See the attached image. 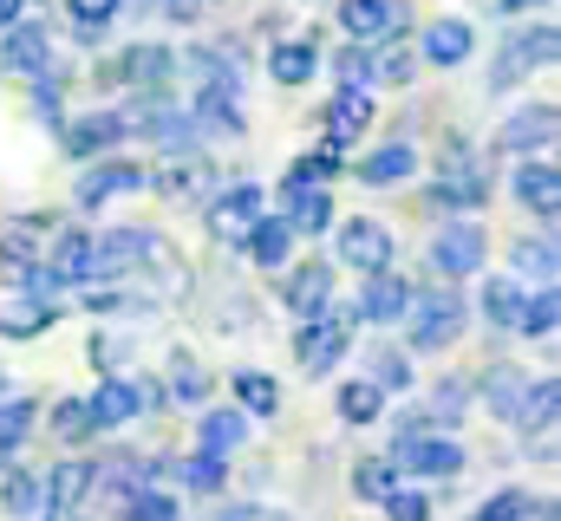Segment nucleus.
Here are the masks:
<instances>
[{
	"mask_svg": "<svg viewBox=\"0 0 561 521\" xmlns=\"http://www.w3.org/2000/svg\"><path fill=\"white\" fill-rule=\"evenodd\" d=\"M503 13H536V7H549V0H496Z\"/></svg>",
	"mask_w": 561,
	"mask_h": 521,
	"instance_id": "4d7b16f0",
	"label": "nucleus"
},
{
	"mask_svg": "<svg viewBox=\"0 0 561 521\" xmlns=\"http://www.w3.org/2000/svg\"><path fill=\"white\" fill-rule=\"evenodd\" d=\"M366 379H373L379 391H405V385H412V366H405V352H399V346H379V352L366 359Z\"/></svg>",
	"mask_w": 561,
	"mask_h": 521,
	"instance_id": "a18cd8bd",
	"label": "nucleus"
},
{
	"mask_svg": "<svg viewBox=\"0 0 561 521\" xmlns=\"http://www.w3.org/2000/svg\"><path fill=\"white\" fill-rule=\"evenodd\" d=\"M85 404H92V424H99V437H105V430H125V424H131V417L144 410V404H138V385H131V379H105V385L92 391Z\"/></svg>",
	"mask_w": 561,
	"mask_h": 521,
	"instance_id": "393cba45",
	"label": "nucleus"
},
{
	"mask_svg": "<svg viewBox=\"0 0 561 521\" xmlns=\"http://www.w3.org/2000/svg\"><path fill=\"white\" fill-rule=\"evenodd\" d=\"M118 516H125V521H183V509H176V496H170V489L144 483V489L125 502V509H118Z\"/></svg>",
	"mask_w": 561,
	"mask_h": 521,
	"instance_id": "37998d69",
	"label": "nucleus"
},
{
	"mask_svg": "<svg viewBox=\"0 0 561 521\" xmlns=\"http://www.w3.org/2000/svg\"><path fill=\"white\" fill-rule=\"evenodd\" d=\"M516 326H523L529 339H549V333L561 326V300H556V287L529 293V300H523V320H516Z\"/></svg>",
	"mask_w": 561,
	"mask_h": 521,
	"instance_id": "c03bdc74",
	"label": "nucleus"
},
{
	"mask_svg": "<svg viewBox=\"0 0 561 521\" xmlns=\"http://www.w3.org/2000/svg\"><path fill=\"white\" fill-rule=\"evenodd\" d=\"M510 260H516V274H529V280H556V242L549 235H516V248H510Z\"/></svg>",
	"mask_w": 561,
	"mask_h": 521,
	"instance_id": "79ce46f5",
	"label": "nucleus"
},
{
	"mask_svg": "<svg viewBox=\"0 0 561 521\" xmlns=\"http://www.w3.org/2000/svg\"><path fill=\"white\" fill-rule=\"evenodd\" d=\"M333 404H340V417H346V424H379V410H386V391L373 385V379H346Z\"/></svg>",
	"mask_w": 561,
	"mask_h": 521,
	"instance_id": "4c0bfd02",
	"label": "nucleus"
},
{
	"mask_svg": "<svg viewBox=\"0 0 561 521\" xmlns=\"http://www.w3.org/2000/svg\"><path fill=\"white\" fill-rule=\"evenodd\" d=\"M59 130H66V157H99V150L131 137V118H125V105H105V112H92L79 125H59Z\"/></svg>",
	"mask_w": 561,
	"mask_h": 521,
	"instance_id": "a211bd4d",
	"label": "nucleus"
},
{
	"mask_svg": "<svg viewBox=\"0 0 561 521\" xmlns=\"http://www.w3.org/2000/svg\"><path fill=\"white\" fill-rule=\"evenodd\" d=\"M523 509H529V496H523V489H496V496H490L470 521H523Z\"/></svg>",
	"mask_w": 561,
	"mask_h": 521,
	"instance_id": "8fccbe9b",
	"label": "nucleus"
},
{
	"mask_svg": "<svg viewBox=\"0 0 561 521\" xmlns=\"http://www.w3.org/2000/svg\"><path fill=\"white\" fill-rule=\"evenodd\" d=\"M320 72V46L313 39H280L275 53H268V79L275 85H307Z\"/></svg>",
	"mask_w": 561,
	"mask_h": 521,
	"instance_id": "2f4dec72",
	"label": "nucleus"
},
{
	"mask_svg": "<svg viewBox=\"0 0 561 521\" xmlns=\"http://www.w3.org/2000/svg\"><path fill=\"white\" fill-rule=\"evenodd\" d=\"M333 260H346L353 274H379V267H392V229L373 222V216L340 222V235H333Z\"/></svg>",
	"mask_w": 561,
	"mask_h": 521,
	"instance_id": "0eeeda50",
	"label": "nucleus"
},
{
	"mask_svg": "<svg viewBox=\"0 0 561 521\" xmlns=\"http://www.w3.org/2000/svg\"><path fill=\"white\" fill-rule=\"evenodd\" d=\"M242 248H249V260H255V267H287V255H294V229H287L275 209H268V216L242 235Z\"/></svg>",
	"mask_w": 561,
	"mask_h": 521,
	"instance_id": "cd10ccee",
	"label": "nucleus"
},
{
	"mask_svg": "<svg viewBox=\"0 0 561 521\" xmlns=\"http://www.w3.org/2000/svg\"><path fill=\"white\" fill-rule=\"evenodd\" d=\"M176 53L170 46H125L118 59H105L99 66V85H138V92H157V85H170L176 79Z\"/></svg>",
	"mask_w": 561,
	"mask_h": 521,
	"instance_id": "423d86ee",
	"label": "nucleus"
},
{
	"mask_svg": "<svg viewBox=\"0 0 561 521\" xmlns=\"http://www.w3.org/2000/svg\"><path fill=\"white\" fill-rule=\"evenodd\" d=\"M399 470H412V476H457L463 470V443L457 437H444V430H405L399 437Z\"/></svg>",
	"mask_w": 561,
	"mask_h": 521,
	"instance_id": "9b49d317",
	"label": "nucleus"
},
{
	"mask_svg": "<svg viewBox=\"0 0 561 521\" xmlns=\"http://www.w3.org/2000/svg\"><path fill=\"white\" fill-rule=\"evenodd\" d=\"M0 509L13 521H39V470H0Z\"/></svg>",
	"mask_w": 561,
	"mask_h": 521,
	"instance_id": "f704fd0d",
	"label": "nucleus"
},
{
	"mask_svg": "<svg viewBox=\"0 0 561 521\" xmlns=\"http://www.w3.org/2000/svg\"><path fill=\"white\" fill-rule=\"evenodd\" d=\"M287 176H300V183H333L340 176V143H320V150H307Z\"/></svg>",
	"mask_w": 561,
	"mask_h": 521,
	"instance_id": "de8ad7c7",
	"label": "nucleus"
},
{
	"mask_svg": "<svg viewBox=\"0 0 561 521\" xmlns=\"http://www.w3.org/2000/svg\"><path fill=\"white\" fill-rule=\"evenodd\" d=\"M366 287H359V306H353V320H366V326H399L405 320V306H412V280H399L392 267H379V274H359Z\"/></svg>",
	"mask_w": 561,
	"mask_h": 521,
	"instance_id": "ddd939ff",
	"label": "nucleus"
},
{
	"mask_svg": "<svg viewBox=\"0 0 561 521\" xmlns=\"http://www.w3.org/2000/svg\"><path fill=\"white\" fill-rule=\"evenodd\" d=\"M412 79H419V46H405L399 33L373 39V85H412Z\"/></svg>",
	"mask_w": 561,
	"mask_h": 521,
	"instance_id": "c756f323",
	"label": "nucleus"
},
{
	"mask_svg": "<svg viewBox=\"0 0 561 521\" xmlns=\"http://www.w3.org/2000/svg\"><path fill=\"white\" fill-rule=\"evenodd\" d=\"M346 346H353V306L346 313H313V320H300V333H294V359H300V372L307 379H327L340 359H346Z\"/></svg>",
	"mask_w": 561,
	"mask_h": 521,
	"instance_id": "f03ea898",
	"label": "nucleus"
},
{
	"mask_svg": "<svg viewBox=\"0 0 561 521\" xmlns=\"http://www.w3.org/2000/svg\"><path fill=\"white\" fill-rule=\"evenodd\" d=\"M190 72H196L203 85L242 92V59H236V46H190Z\"/></svg>",
	"mask_w": 561,
	"mask_h": 521,
	"instance_id": "72a5a7b5",
	"label": "nucleus"
},
{
	"mask_svg": "<svg viewBox=\"0 0 561 521\" xmlns=\"http://www.w3.org/2000/svg\"><path fill=\"white\" fill-rule=\"evenodd\" d=\"M399 489V463L392 456H366V463H353V496L359 502H386Z\"/></svg>",
	"mask_w": 561,
	"mask_h": 521,
	"instance_id": "e433bc0d",
	"label": "nucleus"
},
{
	"mask_svg": "<svg viewBox=\"0 0 561 521\" xmlns=\"http://www.w3.org/2000/svg\"><path fill=\"white\" fill-rule=\"evenodd\" d=\"M242 437H249V410H203L196 417V450L229 456V450H242Z\"/></svg>",
	"mask_w": 561,
	"mask_h": 521,
	"instance_id": "7c9ffc66",
	"label": "nucleus"
},
{
	"mask_svg": "<svg viewBox=\"0 0 561 521\" xmlns=\"http://www.w3.org/2000/svg\"><path fill=\"white\" fill-rule=\"evenodd\" d=\"M262 216H268L262 183H229V189H216L209 209H203V222H209V235H216L222 248H242V235H249Z\"/></svg>",
	"mask_w": 561,
	"mask_h": 521,
	"instance_id": "7ed1b4c3",
	"label": "nucleus"
},
{
	"mask_svg": "<svg viewBox=\"0 0 561 521\" xmlns=\"http://www.w3.org/2000/svg\"><path fill=\"white\" fill-rule=\"evenodd\" d=\"M386 516H392V521H431V496H424V489H405V483H399V489L386 496Z\"/></svg>",
	"mask_w": 561,
	"mask_h": 521,
	"instance_id": "09e8293b",
	"label": "nucleus"
},
{
	"mask_svg": "<svg viewBox=\"0 0 561 521\" xmlns=\"http://www.w3.org/2000/svg\"><path fill=\"white\" fill-rule=\"evenodd\" d=\"M170 366H176V397H183V404H203V397H209V385H203V366H196L190 352H176Z\"/></svg>",
	"mask_w": 561,
	"mask_h": 521,
	"instance_id": "3c124183",
	"label": "nucleus"
},
{
	"mask_svg": "<svg viewBox=\"0 0 561 521\" xmlns=\"http://www.w3.org/2000/svg\"><path fill=\"white\" fill-rule=\"evenodd\" d=\"M556 46H561V33L542 20V26H523V33H510L503 39V59L490 66V85L496 92H510L523 72H536V66H556Z\"/></svg>",
	"mask_w": 561,
	"mask_h": 521,
	"instance_id": "20e7f679",
	"label": "nucleus"
},
{
	"mask_svg": "<svg viewBox=\"0 0 561 521\" xmlns=\"http://www.w3.org/2000/svg\"><path fill=\"white\" fill-rule=\"evenodd\" d=\"M0 72H13V79H46V72H53V39H46V26H26V20L0 26Z\"/></svg>",
	"mask_w": 561,
	"mask_h": 521,
	"instance_id": "f8f14e48",
	"label": "nucleus"
},
{
	"mask_svg": "<svg viewBox=\"0 0 561 521\" xmlns=\"http://www.w3.org/2000/svg\"><path fill=\"white\" fill-rule=\"evenodd\" d=\"M556 130H561V118H556V105H516L503 125H496V150L503 157H536V150H549L556 143Z\"/></svg>",
	"mask_w": 561,
	"mask_h": 521,
	"instance_id": "1a4fd4ad",
	"label": "nucleus"
},
{
	"mask_svg": "<svg viewBox=\"0 0 561 521\" xmlns=\"http://www.w3.org/2000/svg\"><path fill=\"white\" fill-rule=\"evenodd\" d=\"M477 53V26L470 20H431L419 39V59H431V66H463Z\"/></svg>",
	"mask_w": 561,
	"mask_h": 521,
	"instance_id": "5701e85b",
	"label": "nucleus"
},
{
	"mask_svg": "<svg viewBox=\"0 0 561 521\" xmlns=\"http://www.w3.org/2000/svg\"><path fill=\"white\" fill-rule=\"evenodd\" d=\"M209 521H262V509H216Z\"/></svg>",
	"mask_w": 561,
	"mask_h": 521,
	"instance_id": "6e6d98bb",
	"label": "nucleus"
},
{
	"mask_svg": "<svg viewBox=\"0 0 561 521\" xmlns=\"http://www.w3.org/2000/svg\"><path fill=\"white\" fill-rule=\"evenodd\" d=\"M280 222L294 229V242H320V235L333 229V196H327V183L287 176V189H280Z\"/></svg>",
	"mask_w": 561,
	"mask_h": 521,
	"instance_id": "6e6552de",
	"label": "nucleus"
},
{
	"mask_svg": "<svg viewBox=\"0 0 561 521\" xmlns=\"http://www.w3.org/2000/svg\"><path fill=\"white\" fill-rule=\"evenodd\" d=\"M53 437H59V443H92V437H99L92 404H85V397H59V404H53Z\"/></svg>",
	"mask_w": 561,
	"mask_h": 521,
	"instance_id": "58836bf2",
	"label": "nucleus"
},
{
	"mask_svg": "<svg viewBox=\"0 0 561 521\" xmlns=\"http://www.w3.org/2000/svg\"><path fill=\"white\" fill-rule=\"evenodd\" d=\"M523 274H490L483 280V293H477V313L490 320V326H516L523 320Z\"/></svg>",
	"mask_w": 561,
	"mask_h": 521,
	"instance_id": "a878e982",
	"label": "nucleus"
},
{
	"mask_svg": "<svg viewBox=\"0 0 561 521\" xmlns=\"http://www.w3.org/2000/svg\"><path fill=\"white\" fill-rule=\"evenodd\" d=\"M33 424H39V404H33V397H7V404H0V456L20 450V443L33 437Z\"/></svg>",
	"mask_w": 561,
	"mask_h": 521,
	"instance_id": "a19ab883",
	"label": "nucleus"
},
{
	"mask_svg": "<svg viewBox=\"0 0 561 521\" xmlns=\"http://www.w3.org/2000/svg\"><path fill=\"white\" fill-rule=\"evenodd\" d=\"M280 300H287V313H300V320L327 313V306H333V260H300V267L280 280Z\"/></svg>",
	"mask_w": 561,
	"mask_h": 521,
	"instance_id": "dca6fc26",
	"label": "nucleus"
},
{
	"mask_svg": "<svg viewBox=\"0 0 561 521\" xmlns=\"http://www.w3.org/2000/svg\"><path fill=\"white\" fill-rule=\"evenodd\" d=\"M419 170V150L412 143H379L373 157H359V183L366 189H386V183H405Z\"/></svg>",
	"mask_w": 561,
	"mask_h": 521,
	"instance_id": "bb28decb",
	"label": "nucleus"
},
{
	"mask_svg": "<svg viewBox=\"0 0 561 521\" xmlns=\"http://www.w3.org/2000/svg\"><path fill=\"white\" fill-rule=\"evenodd\" d=\"M170 20H203V0H157Z\"/></svg>",
	"mask_w": 561,
	"mask_h": 521,
	"instance_id": "5fc2aeb1",
	"label": "nucleus"
},
{
	"mask_svg": "<svg viewBox=\"0 0 561 521\" xmlns=\"http://www.w3.org/2000/svg\"><path fill=\"white\" fill-rule=\"evenodd\" d=\"M92 496V463H53L46 476H39V521H53V516H72L79 502Z\"/></svg>",
	"mask_w": 561,
	"mask_h": 521,
	"instance_id": "2eb2a0df",
	"label": "nucleus"
},
{
	"mask_svg": "<svg viewBox=\"0 0 561 521\" xmlns=\"http://www.w3.org/2000/svg\"><path fill=\"white\" fill-rule=\"evenodd\" d=\"M333 79H340V85H373V46H366V39L340 46V53H333Z\"/></svg>",
	"mask_w": 561,
	"mask_h": 521,
	"instance_id": "49530a36",
	"label": "nucleus"
},
{
	"mask_svg": "<svg viewBox=\"0 0 561 521\" xmlns=\"http://www.w3.org/2000/svg\"><path fill=\"white\" fill-rule=\"evenodd\" d=\"M405 0H340V26L353 33V39H392V33H405Z\"/></svg>",
	"mask_w": 561,
	"mask_h": 521,
	"instance_id": "f3484780",
	"label": "nucleus"
},
{
	"mask_svg": "<svg viewBox=\"0 0 561 521\" xmlns=\"http://www.w3.org/2000/svg\"><path fill=\"white\" fill-rule=\"evenodd\" d=\"M170 470H176L196 496H222V489H229V463H222L216 450H196V456H183V463H170Z\"/></svg>",
	"mask_w": 561,
	"mask_h": 521,
	"instance_id": "c9c22d12",
	"label": "nucleus"
},
{
	"mask_svg": "<svg viewBox=\"0 0 561 521\" xmlns=\"http://www.w3.org/2000/svg\"><path fill=\"white\" fill-rule=\"evenodd\" d=\"M483 260H490V235H483V222H477V216H457V222H444V229H437V242H431V267H437L444 280L477 274Z\"/></svg>",
	"mask_w": 561,
	"mask_h": 521,
	"instance_id": "39448f33",
	"label": "nucleus"
},
{
	"mask_svg": "<svg viewBox=\"0 0 561 521\" xmlns=\"http://www.w3.org/2000/svg\"><path fill=\"white\" fill-rule=\"evenodd\" d=\"M46 242H53V216H7V222H0V267H7V274L39 267Z\"/></svg>",
	"mask_w": 561,
	"mask_h": 521,
	"instance_id": "4468645a",
	"label": "nucleus"
},
{
	"mask_svg": "<svg viewBox=\"0 0 561 521\" xmlns=\"http://www.w3.org/2000/svg\"><path fill=\"white\" fill-rule=\"evenodd\" d=\"M33 112H39V125H66V99H59V85H33Z\"/></svg>",
	"mask_w": 561,
	"mask_h": 521,
	"instance_id": "864d4df0",
	"label": "nucleus"
},
{
	"mask_svg": "<svg viewBox=\"0 0 561 521\" xmlns=\"http://www.w3.org/2000/svg\"><path fill=\"white\" fill-rule=\"evenodd\" d=\"M373 85H340L333 92V105H327V143H353V137H366V125H373Z\"/></svg>",
	"mask_w": 561,
	"mask_h": 521,
	"instance_id": "6ab92c4d",
	"label": "nucleus"
},
{
	"mask_svg": "<svg viewBox=\"0 0 561 521\" xmlns=\"http://www.w3.org/2000/svg\"><path fill=\"white\" fill-rule=\"evenodd\" d=\"M72 7V26H112L125 13V0H66Z\"/></svg>",
	"mask_w": 561,
	"mask_h": 521,
	"instance_id": "603ef678",
	"label": "nucleus"
},
{
	"mask_svg": "<svg viewBox=\"0 0 561 521\" xmlns=\"http://www.w3.org/2000/svg\"><path fill=\"white\" fill-rule=\"evenodd\" d=\"M405 320H412V333H405V346H412V352H444V346H457V339H463L470 306H463L450 287H412Z\"/></svg>",
	"mask_w": 561,
	"mask_h": 521,
	"instance_id": "f257e3e1",
	"label": "nucleus"
},
{
	"mask_svg": "<svg viewBox=\"0 0 561 521\" xmlns=\"http://www.w3.org/2000/svg\"><path fill=\"white\" fill-rule=\"evenodd\" d=\"M262 521H287V516H262Z\"/></svg>",
	"mask_w": 561,
	"mask_h": 521,
	"instance_id": "bf43d9fd",
	"label": "nucleus"
},
{
	"mask_svg": "<svg viewBox=\"0 0 561 521\" xmlns=\"http://www.w3.org/2000/svg\"><path fill=\"white\" fill-rule=\"evenodd\" d=\"M144 242H150V229H105V235H92V280H99V274H105V280L131 274L144 260Z\"/></svg>",
	"mask_w": 561,
	"mask_h": 521,
	"instance_id": "412c9836",
	"label": "nucleus"
},
{
	"mask_svg": "<svg viewBox=\"0 0 561 521\" xmlns=\"http://www.w3.org/2000/svg\"><path fill=\"white\" fill-rule=\"evenodd\" d=\"M510 189H516V202H523L536 222H556V209H561V170L549 163V150H536V157H516V176H510Z\"/></svg>",
	"mask_w": 561,
	"mask_h": 521,
	"instance_id": "9d476101",
	"label": "nucleus"
},
{
	"mask_svg": "<svg viewBox=\"0 0 561 521\" xmlns=\"http://www.w3.org/2000/svg\"><path fill=\"white\" fill-rule=\"evenodd\" d=\"M125 189H150V176H144L138 163H125V157L92 163V170L79 176V209H99V202H112V196H125Z\"/></svg>",
	"mask_w": 561,
	"mask_h": 521,
	"instance_id": "aec40b11",
	"label": "nucleus"
},
{
	"mask_svg": "<svg viewBox=\"0 0 561 521\" xmlns=\"http://www.w3.org/2000/svg\"><path fill=\"white\" fill-rule=\"evenodd\" d=\"M556 404H561V379H529L523 404H516V424H523L529 437H549V430H556Z\"/></svg>",
	"mask_w": 561,
	"mask_h": 521,
	"instance_id": "473e14b6",
	"label": "nucleus"
},
{
	"mask_svg": "<svg viewBox=\"0 0 561 521\" xmlns=\"http://www.w3.org/2000/svg\"><path fill=\"white\" fill-rule=\"evenodd\" d=\"M20 7H26V0H0V26H13V20H20Z\"/></svg>",
	"mask_w": 561,
	"mask_h": 521,
	"instance_id": "13d9d810",
	"label": "nucleus"
},
{
	"mask_svg": "<svg viewBox=\"0 0 561 521\" xmlns=\"http://www.w3.org/2000/svg\"><path fill=\"white\" fill-rule=\"evenodd\" d=\"M53 326H59V300H46V293H26V300L0 306V339H39Z\"/></svg>",
	"mask_w": 561,
	"mask_h": 521,
	"instance_id": "b1692460",
	"label": "nucleus"
},
{
	"mask_svg": "<svg viewBox=\"0 0 561 521\" xmlns=\"http://www.w3.org/2000/svg\"><path fill=\"white\" fill-rule=\"evenodd\" d=\"M236 404L249 410V417H275L280 410V385L268 372H236Z\"/></svg>",
	"mask_w": 561,
	"mask_h": 521,
	"instance_id": "ea45409f",
	"label": "nucleus"
},
{
	"mask_svg": "<svg viewBox=\"0 0 561 521\" xmlns=\"http://www.w3.org/2000/svg\"><path fill=\"white\" fill-rule=\"evenodd\" d=\"M190 125H196V137H242L249 118L236 112V92L229 85H203L196 105H190Z\"/></svg>",
	"mask_w": 561,
	"mask_h": 521,
	"instance_id": "4be33fe9",
	"label": "nucleus"
},
{
	"mask_svg": "<svg viewBox=\"0 0 561 521\" xmlns=\"http://www.w3.org/2000/svg\"><path fill=\"white\" fill-rule=\"evenodd\" d=\"M523 391H529L523 366H490V372H483V385H477V397L490 404V417L516 424V404H523Z\"/></svg>",
	"mask_w": 561,
	"mask_h": 521,
	"instance_id": "c85d7f7f",
	"label": "nucleus"
}]
</instances>
